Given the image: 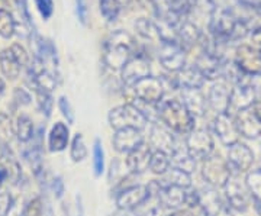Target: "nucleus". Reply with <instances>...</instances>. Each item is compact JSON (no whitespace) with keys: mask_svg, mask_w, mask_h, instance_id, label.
Here are the masks:
<instances>
[{"mask_svg":"<svg viewBox=\"0 0 261 216\" xmlns=\"http://www.w3.org/2000/svg\"><path fill=\"white\" fill-rule=\"evenodd\" d=\"M138 45L134 37L122 31H113L103 44V63L111 70H122L132 57L137 54Z\"/></svg>","mask_w":261,"mask_h":216,"instance_id":"obj_1","label":"nucleus"},{"mask_svg":"<svg viewBox=\"0 0 261 216\" xmlns=\"http://www.w3.org/2000/svg\"><path fill=\"white\" fill-rule=\"evenodd\" d=\"M209 29L211 37L224 44L243 39L250 34L244 19L238 18L232 9H215Z\"/></svg>","mask_w":261,"mask_h":216,"instance_id":"obj_2","label":"nucleus"},{"mask_svg":"<svg viewBox=\"0 0 261 216\" xmlns=\"http://www.w3.org/2000/svg\"><path fill=\"white\" fill-rule=\"evenodd\" d=\"M159 118L168 129L177 133H189L195 129V116L187 111L180 100L170 99L157 103Z\"/></svg>","mask_w":261,"mask_h":216,"instance_id":"obj_3","label":"nucleus"},{"mask_svg":"<svg viewBox=\"0 0 261 216\" xmlns=\"http://www.w3.org/2000/svg\"><path fill=\"white\" fill-rule=\"evenodd\" d=\"M155 18L178 25L197 6V0H151Z\"/></svg>","mask_w":261,"mask_h":216,"instance_id":"obj_4","label":"nucleus"},{"mask_svg":"<svg viewBox=\"0 0 261 216\" xmlns=\"http://www.w3.org/2000/svg\"><path fill=\"white\" fill-rule=\"evenodd\" d=\"M109 123L115 131L126 128L142 131L147 126L148 121L135 104L126 103L116 106L109 112Z\"/></svg>","mask_w":261,"mask_h":216,"instance_id":"obj_5","label":"nucleus"},{"mask_svg":"<svg viewBox=\"0 0 261 216\" xmlns=\"http://www.w3.org/2000/svg\"><path fill=\"white\" fill-rule=\"evenodd\" d=\"M202 176L211 187L219 188L224 187L226 181L229 180L231 170L224 158H221L219 155H211L206 160H203Z\"/></svg>","mask_w":261,"mask_h":216,"instance_id":"obj_6","label":"nucleus"},{"mask_svg":"<svg viewBox=\"0 0 261 216\" xmlns=\"http://www.w3.org/2000/svg\"><path fill=\"white\" fill-rule=\"evenodd\" d=\"M149 74H151V66H149L148 57L141 52L140 49H137V54L121 70L122 83L128 87H132L141 78L149 77Z\"/></svg>","mask_w":261,"mask_h":216,"instance_id":"obj_7","label":"nucleus"},{"mask_svg":"<svg viewBox=\"0 0 261 216\" xmlns=\"http://www.w3.org/2000/svg\"><path fill=\"white\" fill-rule=\"evenodd\" d=\"M186 151L195 160H206L214 152V138L206 129H193L186 138Z\"/></svg>","mask_w":261,"mask_h":216,"instance_id":"obj_8","label":"nucleus"},{"mask_svg":"<svg viewBox=\"0 0 261 216\" xmlns=\"http://www.w3.org/2000/svg\"><path fill=\"white\" fill-rule=\"evenodd\" d=\"M132 90H134L135 97L140 102H144V103L148 104L160 103L163 100L164 92H166L161 78L151 77V75L138 80L135 85L132 86Z\"/></svg>","mask_w":261,"mask_h":216,"instance_id":"obj_9","label":"nucleus"},{"mask_svg":"<svg viewBox=\"0 0 261 216\" xmlns=\"http://www.w3.org/2000/svg\"><path fill=\"white\" fill-rule=\"evenodd\" d=\"M247 77V75H245ZM257 100V94L254 93L251 86L248 85L244 78L241 83L235 85L231 94H229V104H228V115L238 113L245 109H250Z\"/></svg>","mask_w":261,"mask_h":216,"instance_id":"obj_10","label":"nucleus"},{"mask_svg":"<svg viewBox=\"0 0 261 216\" xmlns=\"http://www.w3.org/2000/svg\"><path fill=\"white\" fill-rule=\"evenodd\" d=\"M159 60L170 73H178L186 66V51L177 44H160Z\"/></svg>","mask_w":261,"mask_h":216,"instance_id":"obj_11","label":"nucleus"},{"mask_svg":"<svg viewBox=\"0 0 261 216\" xmlns=\"http://www.w3.org/2000/svg\"><path fill=\"white\" fill-rule=\"evenodd\" d=\"M226 163H228L229 170H233L235 173H247L252 167L254 152L247 144L240 141L235 142L229 147Z\"/></svg>","mask_w":261,"mask_h":216,"instance_id":"obj_12","label":"nucleus"},{"mask_svg":"<svg viewBox=\"0 0 261 216\" xmlns=\"http://www.w3.org/2000/svg\"><path fill=\"white\" fill-rule=\"evenodd\" d=\"M148 198L149 192L147 186L134 184L119 192V195L116 196V205L119 210H130L142 205Z\"/></svg>","mask_w":261,"mask_h":216,"instance_id":"obj_13","label":"nucleus"},{"mask_svg":"<svg viewBox=\"0 0 261 216\" xmlns=\"http://www.w3.org/2000/svg\"><path fill=\"white\" fill-rule=\"evenodd\" d=\"M233 122L237 126V131L240 135H243L247 140H257L261 135V122L257 119V116L250 109H245L241 112L235 113Z\"/></svg>","mask_w":261,"mask_h":216,"instance_id":"obj_14","label":"nucleus"},{"mask_svg":"<svg viewBox=\"0 0 261 216\" xmlns=\"http://www.w3.org/2000/svg\"><path fill=\"white\" fill-rule=\"evenodd\" d=\"M233 63L245 75L261 73V57L258 51L252 49L248 45H241L237 49Z\"/></svg>","mask_w":261,"mask_h":216,"instance_id":"obj_15","label":"nucleus"},{"mask_svg":"<svg viewBox=\"0 0 261 216\" xmlns=\"http://www.w3.org/2000/svg\"><path fill=\"white\" fill-rule=\"evenodd\" d=\"M226 200L229 203V206L232 207L237 212H245L248 209V195H247V188L241 184V181L235 177H229L224 186Z\"/></svg>","mask_w":261,"mask_h":216,"instance_id":"obj_16","label":"nucleus"},{"mask_svg":"<svg viewBox=\"0 0 261 216\" xmlns=\"http://www.w3.org/2000/svg\"><path fill=\"white\" fill-rule=\"evenodd\" d=\"M214 128L221 142L226 147H231L235 142H238L240 133L237 131V126H235L233 118L231 115H228V113L216 115L214 121Z\"/></svg>","mask_w":261,"mask_h":216,"instance_id":"obj_17","label":"nucleus"},{"mask_svg":"<svg viewBox=\"0 0 261 216\" xmlns=\"http://www.w3.org/2000/svg\"><path fill=\"white\" fill-rule=\"evenodd\" d=\"M149 141L152 147L157 148V151H163L166 154H173L177 148L174 135L168 128L160 123H152L151 132H149Z\"/></svg>","mask_w":261,"mask_h":216,"instance_id":"obj_18","label":"nucleus"},{"mask_svg":"<svg viewBox=\"0 0 261 216\" xmlns=\"http://www.w3.org/2000/svg\"><path fill=\"white\" fill-rule=\"evenodd\" d=\"M229 94H231V89L228 87V85L225 82H218L209 89L206 102L209 104V107L216 112V115L228 113Z\"/></svg>","mask_w":261,"mask_h":216,"instance_id":"obj_19","label":"nucleus"},{"mask_svg":"<svg viewBox=\"0 0 261 216\" xmlns=\"http://www.w3.org/2000/svg\"><path fill=\"white\" fill-rule=\"evenodd\" d=\"M0 169L5 171L6 180H10L13 184L18 183L22 177L20 164L8 144H2V147H0Z\"/></svg>","mask_w":261,"mask_h":216,"instance_id":"obj_20","label":"nucleus"},{"mask_svg":"<svg viewBox=\"0 0 261 216\" xmlns=\"http://www.w3.org/2000/svg\"><path fill=\"white\" fill-rule=\"evenodd\" d=\"M181 90V103L185 104L189 112L192 113L193 116H203L206 112V97L203 93L200 92V89H180Z\"/></svg>","mask_w":261,"mask_h":216,"instance_id":"obj_21","label":"nucleus"},{"mask_svg":"<svg viewBox=\"0 0 261 216\" xmlns=\"http://www.w3.org/2000/svg\"><path fill=\"white\" fill-rule=\"evenodd\" d=\"M142 144V135L141 131L138 129H119L116 131L115 137H113V147L118 152H130L132 150H135L138 145Z\"/></svg>","mask_w":261,"mask_h":216,"instance_id":"obj_22","label":"nucleus"},{"mask_svg":"<svg viewBox=\"0 0 261 216\" xmlns=\"http://www.w3.org/2000/svg\"><path fill=\"white\" fill-rule=\"evenodd\" d=\"M176 34H177V42L180 47L185 51H189L192 47H195L196 44L200 42L202 38V32L200 29L196 26L195 23L189 22L187 19H183L176 28Z\"/></svg>","mask_w":261,"mask_h":216,"instance_id":"obj_23","label":"nucleus"},{"mask_svg":"<svg viewBox=\"0 0 261 216\" xmlns=\"http://www.w3.org/2000/svg\"><path fill=\"white\" fill-rule=\"evenodd\" d=\"M151 150L148 145H145L144 142L138 145L135 150L128 152V158H126V167L132 174H140L144 173L145 170H148L149 158H151Z\"/></svg>","mask_w":261,"mask_h":216,"instance_id":"obj_24","label":"nucleus"},{"mask_svg":"<svg viewBox=\"0 0 261 216\" xmlns=\"http://www.w3.org/2000/svg\"><path fill=\"white\" fill-rule=\"evenodd\" d=\"M222 63H224V60L202 52L197 57L195 67L200 71V74L203 75L205 80H216L221 77Z\"/></svg>","mask_w":261,"mask_h":216,"instance_id":"obj_25","label":"nucleus"},{"mask_svg":"<svg viewBox=\"0 0 261 216\" xmlns=\"http://www.w3.org/2000/svg\"><path fill=\"white\" fill-rule=\"evenodd\" d=\"M157 198H159L160 203L163 206L170 207V209H178L185 205L186 188L177 187V186H161L160 184Z\"/></svg>","mask_w":261,"mask_h":216,"instance_id":"obj_26","label":"nucleus"},{"mask_svg":"<svg viewBox=\"0 0 261 216\" xmlns=\"http://www.w3.org/2000/svg\"><path fill=\"white\" fill-rule=\"evenodd\" d=\"M199 206L202 207L205 216H219L224 205L219 193L214 187H209L199 192Z\"/></svg>","mask_w":261,"mask_h":216,"instance_id":"obj_27","label":"nucleus"},{"mask_svg":"<svg viewBox=\"0 0 261 216\" xmlns=\"http://www.w3.org/2000/svg\"><path fill=\"white\" fill-rule=\"evenodd\" d=\"M174 78H176L178 89H183V87H186V89H200L205 83L203 75L200 74V71L195 66L185 67L183 70L176 73Z\"/></svg>","mask_w":261,"mask_h":216,"instance_id":"obj_28","label":"nucleus"},{"mask_svg":"<svg viewBox=\"0 0 261 216\" xmlns=\"http://www.w3.org/2000/svg\"><path fill=\"white\" fill-rule=\"evenodd\" d=\"M23 67L20 66L19 60L13 54V51L9 48H5L0 52V71L9 80H16L20 74V70Z\"/></svg>","mask_w":261,"mask_h":216,"instance_id":"obj_29","label":"nucleus"},{"mask_svg":"<svg viewBox=\"0 0 261 216\" xmlns=\"http://www.w3.org/2000/svg\"><path fill=\"white\" fill-rule=\"evenodd\" d=\"M68 128L65 126L63 122H57L53 129L48 135V147L49 151L53 152H58V151L65 150L67 144H68Z\"/></svg>","mask_w":261,"mask_h":216,"instance_id":"obj_30","label":"nucleus"},{"mask_svg":"<svg viewBox=\"0 0 261 216\" xmlns=\"http://www.w3.org/2000/svg\"><path fill=\"white\" fill-rule=\"evenodd\" d=\"M159 183L161 186H177V187L189 188L192 186V179L190 174L173 167L163 174V179L159 180Z\"/></svg>","mask_w":261,"mask_h":216,"instance_id":"obj_31","label":"nucleus"},{"mask_svg":"<svg viewBox=\"0 0 261 216\" xmlns=\"http://www.w3.org/2000/svg\"><path fill=\"white\" fill-rule=\"evenodd\" d=\"M170 164H173L174 169L181 170V171H185L187 174L193 173L196 169L195 158L190 157L187 151H181L178 150V148H176V151L171 154V157H170Z\"/></svg>","mask_w":261,"mask_h":216,"instance_id":"obj_32","label":"nucleus"},{"mask_svg":"<svg viewBox=\"0 0 261 216\" xmlns=\"http://www.w3.org/2000/svg\"><path fill=\"white\" fill-rule=\"evenodd\" d=\"M245 186L248 193L251 195L252 200H254V205L255 206H260L261 205V169L252 170L247 174V179H245Z\"/></svg>","mask_w":261,"mask_h":216,"instance_id":"obj_33","label":"nucleus"},{"mask_svg":"<svg viewBox=\"0 0 261 216\" xmlns=\"http://www.w3.org/2000/svg\"><path fill=\"white\" fill-rule=\"evenodd\" d=\"M15 135H16L18 141L23 142V144H27V142H29L34 138V135H35L34 123H32L29 116H27V115H20L19 116L18 123H16V129H15Z\"/></svg>","mask_w":261,"mask_h":216,"instance_id":"obj_34","label":"nucleus"},{"mask_svg":"<svg viewBox=\"0 0 261 216\" xmlns=\"http://www.w3.org/2000/svg\"><path fill=\"white\" fill-rule=\"evenodd\" d=\"M16 32V19L8 9H0V37L10 39Z\"/></svg>","mask_w":261,"mask_h":216,"instance_id":"obj_35","label":"nucleus"},{"mask_svg":"<svg viewBox=\"0 0 261 216\" xmlns=\"http://www.w3.org/2000/svg\"><path fill=\"white\" fill-rule=\"evenodd\" d=\"M148 169L154 174L163 176L170 169V157H168V154L163 152V151H154L151 154V158H149Z\"/></svg>","mask_w":261,"mask_h":216,"instance_id":"obj_36","label":"nucleus"},{"mask_svg":"<svg viewBox=\"0 0 261 216\" xmlns=\"http://www.w3.org/2000/svg\"><path fill=\"white\" fill-rule=\"evenodd\" d=\"M99 9L108 22H115L121 15L122 5L118 0H99Z\"/></svg>","mask_w":261,"mask_h":216,"instance_id":"obj_37","label":"nucleus"},{"mask_svg":"<svg viewBox=\"0 0 261 216\" xmlns=\"http://www.w3.org/2000/svg\"><path fill=\"white\" fill-rule=\"evenodd\" d=\"M135 29L138 31L141 37L145 38V39H159V31H157V26H155V22L154 20H149V19L141 18L135 22Z\"/></svg>","mask_w":261,"mask_h":216,"instance_id":"obj_38","label":"nucleus"},{"mask_svg":"<svg viewBox=\"0 0 261 216\" xmlns=\"http://www.w3.org/2000/svg\"><path fill=\"white\" fill-rule=\"evenodd\" d=\"M35 96H37V103L39 111L44 113L47 118H49V115L53 112V106H54V100L51 92H47L44 89H35Z\"/></svg>","mask_w":261,"mask_h":216,"instance_id":"obj_39","label":"nucleus"},{"mask_svg":"<svg viewBox=\"0 0 261 216\" xmlns=\"http://www.w3.org/2000/svg\"><path fill=\"white\" fill-rule=\"evenodd\" d=\"M15 135L12 119L6 113H0V144H9Z\"/></svg>","mask_w":261,"mask_h":216,"instance_id":"obj_40","label":"nucleus"},{"mask_svg":"<svg viewBox=\"0 0 261 216\" xmlns=\"http://www.w3.org/2000/svg\"><path fill=\"white\" fill-rule=\"evenodd\" d=\"M71 158L75 163H79V161H83L86 157H87V148H86V145H84V140L83 137L80 135V133H77L74 137V140H73V144H71Z\"/></svg>","mask_w":261,"mask_h":216,"instance_id":"obj_41","label":"nucleus"},{"mask_svg":"<svg viewBox=\"0 0 261 216\" xmlns=\"http://www.w3.org/2000/svg\"><path fill=\"white\" fill-rule=\"evenodd\" d=\"M93 170L96 176H100L105 170V154L99 140H96L93 147Z\"/></svg>","mask_w":261,"mask_h":216,"instance_id":"obj_42","label":"nucleus"},{"mask_svg":"<svg viewBox=\"0 0 261 216\" xmlns=\"http://www.w3.org/2000/svg\"><path fill=\"white\" fill-rule=\"evenodd\" d=\"M44 212V203L41 198H34L27 203V206L23 207V213L22 216H42Z\"/></svg>","mask_w":261,"mask_h":216,"instance_id":"obj_43","label":"nucleus"},{"mask_svg":"<svg viewBox=\"0 0 261 216\" xmlns=\"http://www.w3.org/2000/svg\"><path fill=\"white\" fill-rule=\"evenodd\" d=\"M9 3H12L16 9H18L19 15H20V19L29 25L31 28L34 26V22H32V18H31V13H29L28 9V2L27 0H9Z\"/></svg>","mask_w":261,"mask_h":216,"instance_id":"obj_44","label":"nucleus"},{"mask_svg":"<svg viewBox=\"0 0 261 216\" xmlns=\"http://www.w3.org/2000/svg\"><path fill=\"white\" fill-rule=\"evenodd\" d=\"M34 2H35V6H37L39 15L44 18V20H48L53 16V13H54V2L53 0H34Z\"/></svg>","mask_w":261,"mask_h":216,"instance_id":"obj_45","label":"nucleus"},{"mask_svg":"<svg viewBox=\"0 0 261 216\" xmlns=\"http://www.w3.org/2000/svg\"><path fill=\"white\" fill-rule=\"evenodd\" d=\"M75 13L82 25H87L89 22V0H75Z\"/></svg>","mask_w":261,"mask_h":216,"instance_id":"obj_46","label":"nucleus"},{"mask_svg":"<svg viewBox=\"0 0 261 216\" xmlns=\"http://www.w3.org/2000/svg\"><path fill=\"white\" fill-rule=\"evenodd\" d=\"M58 107H60V111H61V113H63V116L67 119V122L68 123L74 122L73 107H71V104H70L68 99H67L65 96H61V97H60V100H58Z\"/></svg>","mask_w":261,"mask_h":216,"instance_id":"obj_47","label":"nucleus"},{"mask_svg":"<svg viewBox=\"0 0 261 216\" xmlns=\"http://www.w3.org/2000/svg\"><path fill=\"white\" fill-rule=\"evenodd\" d=\"M10 49H12V51H13V54L16 56V58L19 60V63H20V66L28 67L31 60H29L28 51H27L25 48L22 47L20 44H13V45H10Z\"/></svg>","mask_w":261,"mask_h":216,"instance_id":"obj_48","label":"nucleus"},{"mask_svg":"<svg viewBox=\"0 0 261 216\" xmlns=\"http://www.w3.org/2000/svg\"><path fill=\"white\" fill-rule=\"evenodd\" d=\"M13 206V199L9 193H0V216H8L9 210Z\"/></svg>","mask_w":261,"mask_h":216,"instance_id":"obj_49","label":"nucleus"},{"mask_svg":"<svg viewBox=\"0 0 261 216\" xmlns=\"http://www.w3.org/2000/svg\"><path fill=\"white\" fill-rule=\"evenodd\" d=\"M13 100L19 104V106H27V104L31 103V94L25 90V89H15L13 90Z\"/></svg>","mask_w":261,"mask_h":216,"instance_id":"obj_50","label":"nucleus"},{"mask_svg":"<svg viewBox=\"0 0 261 216\" xmlns=\"http://www.w3.org/2000/svg\"><path fill=\"white\" fill-rule=\"evenodd\" d=\"M245 82L251 86V89L254 90V93L257 94V97H260L261 96V73L247 75V77H245Z\"/></svg>","mask_w":261,"mask_h":216,"instance_id":"obj_51","label":"nucleus"},{"mask_svg":"<svg viewBox=\"0 0 261 216\" xmlns=\"http://www.w3.org/2000/svg\"><path fill=\"white\" fill-rule=\"evenodd\" d=\"M238 5L247 10L261 12V0H237Z\"/></svg>","mask_w":261,"mask_h":216,"instance_id":"obj_52","label":"nucleus"},{"mask_svg":"<svg viewBox=\"0 0 261 216\" xmlns=\"http://www.w3.org/2000/svg\"><path fill=\"white\" fill-rule=\"evenodd\" d=\"M185 205H187L189 207L199 206V190H186Z\"/></svg>","mask_w":261,"mask_h":216,"instance_id":"obj_53","label":"nucleus"},{"mask_svg":"<svg viewBox=\"0 0 261 216\" xmlns=\"http://www.w3.org/2000/svg\"><path fill=\"white\" fill-rule=\"evenodd\" d=\"M53 188H54V193H56V196L58 199L63 196V193H64V183H63V180L61 177H57L54 180V183H53Z\"/></svg>","mask_w":261,"mask_h":216,"instance_id":"obj_54","label":"nucleus"},{"mask_svg":"<svg viewBox=\"0 0 261 216\" xmlns=\"http://www.w3.org/2000/svg\"><path fill=\"white\" fill-rule=\"evenodd\" d=\"M22 213H23V210L18 206V203L13 202V206H12V209L9 210L8 216H22Z\"/></svg>","mask_w":261,"mask_h":216,"instance_id":"obj_55","label":"nucleus"},{"mask_svg":"<svg viewBox=\"0 0 261 216\" xmlns=\"http://www.w3.org/2000/svg\"><path fill=\"white\" fill-rule=\"evenodd\" d=\"M167 216H193V213L190 212V210H176V212H171L170 215Z\"/></svg>","mask_w":261,"mask_h":216,"instance_id":"obj_56","label":"nucleus"},{"mask_svg":"<svg viewBox=\"0 0 261 216\" xmlns=\"http://www.w3.org/2000/svg\"><path fill=\"white\" fill-rule=\"evenodd\" d=\"M207 3L214 8V10L219 8V0H207Z\"/></svg>","mask_w":261,"mask_h":216,"instance_id":"obj_57","label":"nucleus"},{"mask_svg":"<svg viewBox=\"0 0 261 216\" xmlns=\"http://www.w3.org/2000/svg\"><path fill=\"white\" fill-rule=\"evenodd\" d=\"M5 90H6V85H5V82L0 78V96L5 93Z\"/></svg>","mask_w":261,"mask_h":216,"instance_id":"obj_58","label":"nucleus"},{"mask_svg":"<svg viewBox=\"0 0 261 216\" xmlns=\"http://www.w3.org/2000/svg\"><path fill=\"white\" fill-rule=\"evenodd\" d=\"M5 180H6V174H5V171H3V170L0 169V184H2Z\"/></svg>","mask_w":261,"mask_h":216,"instance_id":"obj_59","label":"nucleus"},{"mask_svg":"<svg viewBox=\"0 0 261 216\" xmlns=\"http://www.w3.org/2000/svg\"><path fill=\"white\" fill-rule=\"evenodd\" d=\"M118 2L121 3L122 6H128V5H129L132 0H118Z\"/></svg>","mask_w":261,"mask_h":216,"instance_id":"obj_60","label":"nucleus"},{"mask_svg":"<svg viewBox=\"0 0 261 216\" xmlns=\"http://www.w3.org/2000/svg\"><path fill=\"white\" fill-rule=\"evenodd\" d=\"M258 52H260V57H261V48H260V51H258Z\"/></svg>","mask_w":261,"mask_h":216,"instance_id":"obj_61","label":"nucleus"},{"mask_svg":"<svg viewBox=\"0 0 261 216\" xmlns=\"http://www.w3.org/2000/svg\"><path fill=\"white\" fill-rule=\"evenodd\" d=\"M0 147H2V144H0Z\"/></svg>","mask_w":261,"mask_h":216,"instance_id":"obj_62","label":"nucleus"}]
</instances>
